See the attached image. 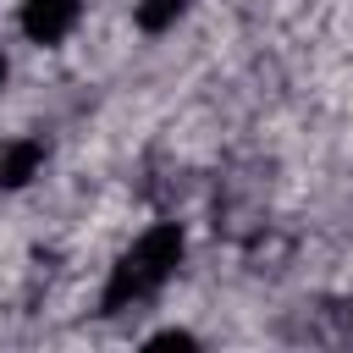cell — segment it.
Masks as SVG:
<instances>
[{
    "mask_svg": "<svg viewBox=\"0 0 353 353\" xmlns=\"http://www.w3.org/2000/svg\"><path fill=\"white\" fill-rule=\"evenodd\" d=\"M182 11H188V0H138L132 22H138L143 33H165V28H176Z\"/></svg>",
    "mask_w": 353,
    "mask_h": 353,
    "instance_id": "277c9868",
    "label": "cell"
},
{
    "mask_svg": "<svg viewBox=\"0 0 353 353\" xmlns=\"http://www.w3.org/2000/svg\"><path fill=\"white\" fill-rule=\"evenodd\" d=\"M182 248H188V237H182V226H176V221L149 226V232H143V237H138V243L110 265V281H105V292H99V309H105V314H116V309H132V303L154 298V292L176 276Z\"/></svg>",
    "mask_w": 353,
    "mask_h": 353,
    "instance_id": "6da1fadb",
    "label": "cell"
},
{
    "mask_svg": "<svg viewBox=\"0 0 353 353\" xmlns=\"http://www.w3.org/2000/svg\"><path fill=\"white\" fill-rule=\"evenodd\" d=\"M39 165H44V143L22 138V143H11V149L0 154V182H6V188H22V182H28Z\"/></svg>",
    "mask_w": 353,
    "mask_h": 353,
    "instance_id": "3957f363",
    "label": "cell"
},
{
    "mask_svg": "<svg viewBox=\"0 0 353 353\" xmlns=\"http://www.w3.org/2000/svg\"><path fill=\"white\" fill-rule=\"evenodd\" d=\"M0 77H6V61H0Z\"/></svg>",
    "mask_w": 353,
    "mask_h": 353,
    "instance_id": "5b68a950",
    "label": "cell"
},
{
    "mask_svg": "<svg viewBox=\"0 0 353 353\" xmlns=\"http://www.w3.org/2000/svg\"><path fill=\"white\" fill-rule=\"evenodd\" d=\"M83 17V0H22V33L33 44H61Z\"/></svg>",
    "mask_w": 353,
    "mask_h": 353,
    "instance_id": "7a4b0ae2",
    "label": "cell"
}]
</instances>
